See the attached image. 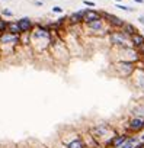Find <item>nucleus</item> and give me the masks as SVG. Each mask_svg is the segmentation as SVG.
<instances>
[{
	"label": "nucleus",
	"instance_id": "obj_1",
	"mask_svg": "<svg viewBox=\"0 0 144 148\" xmlns=\"http://www.w3.org/2000/svg\"><path fill=\"white\" fill-rule=\"evenodd\" d=\"M29 35H31V47L34 48L35 52L38 54L50 52V47H51L54 35L47 25L37 23L35 28L29 32Z\"/></svg>",
	"mask_w": 144,
	"mask_h": 148
},
{
	"label": "nucleus",
	"instance_id": "obj_2",
	"mask_svg": "<svg viewBox=\"0 0 144 148\" xmlns=\"http://www.w3.org/2000/svg\"><path fill=\"white\" fill-rule=\"evenodd\" d=\"M89 132L95 136V139H96L99 144H102V145H105V147H106L108 142L116 135L115 129H114L109 123H106V122H101V123H96V125L90 126Z\"/></svg>",
	"mask_w": 144,
	"mask_h": 148
},
{
	"label": "nucleus",
	"instance_id": "obj_3",
	"mask_svg": "<svg viewBox=\"0 0 144 148\" xmlns=\"http://www.w3.org/2000/svg\"><path fill=\"white\" fill-rule=\"evenodd\" d=\"M112 31V28L106 23V21L102 18L99 21H93L89 23H83V32L92 36H108V34Z\"/></svg>",
	"mask_w": 144,
	"mask_h": 148
},
{
	"label": "nucleus",
	"instance_id": "obj_4",
	"mask_svg": "<svg viewBox=\"0 0 144 148\" xmlns=\"http://www.w3.org/2000/svg\"><path fill=\"white\" fill-rule=\"evenodd\" d=\"M112 54L116 55V57H114V61H131V62H137V64L141 61V55L138 54L137 48H134V47L112 48Z\"/></svg>",
	"mask_w": 144,
	"mask_h": 148
},
{
	"label": "nucleus",
	"instance_id": "obj_5",
	"mask_svg": "<svg viewBox=\"0 0 144 148\" xmlns=\"http://www.w3.org/2000/svg\"><path fill=\"white\" fill-rule=\"evenodd\" d=\"M137 68V62L131 61H112V70L119 79H130Z\"/></svg>",
	"mask_w": 144,
	"mask_h": 148
},
{
	"label": "nucleus",
	"instance_id": "obj_6",
	"mask_svg": "<svg viewBox=\"0 0 144 148\" xmlns=\"http://www.w3.org/2000/svg\"><path fill=\"white\" fill-rule=\"evenodd\" d=\"M108 42L112 48H122V47H132L131 44V39L130 36L122 32L121 29H112L109 34H108Z\"/></svg>",
	"mask_w": 144,
	"mask_h": 148
},
{
	"label": "nucleus",
	"instance_id": "obj_7",
	"mask_svg": "<svg viewBox=\"0 0 144 148\" xmlns=\"http://www.w3.org/2000/svg\"><path fill=\"white\" fill-rule=\"evenodd\" d=\"M130 79L132 82V87L135 90L144 93V65L143 64L141 65H140V62L137 64V68H135L134 74H132Z\"/></svg>",
	"mask_w": 144,
	"mask_h": 148
},
{
	"label": "nucleus",
	"instance_id": "obj_8",
	"mask_svg": "<svg viewBox=\"0 0 144 148\" xmlns=\"http://www.w3.org/2000/svg\"><path fill=\"white\" fill-rule=\"evenodd\" d=\"M21 44V35L16 34H10V32H5L0 34V49L9 47V48H15L16 45Z\"/></svg>",
	"mask_w": 144,
	"mask_h": 148
},
{
	"label": "nucleus",
	"instance_id": "obj_9",
	"mask_svg": "<svg viewBox=\"0 0 144 148\" xmlns=\"http://www.w3.org/2000/svg\"><path fill=\"white\" fill-rule=\"evenodd\" d=\"M102 18L106 21V23H108L112 29H121V28H122V25L125 23V21H124V19H121L119 16L112 15V13L105 12V10H102Z\"/></svg>",
	"mask_w": 144,
	"mask_h": 148
},
{
	"label": "nucleus",
	"instance_id": "obj_10",
	"mask_svg": "<svg viewBox=\"0 0 144 148\" xmlns=\"http://www.w3.org/2000/svg\"><path fill=\"white\" fill-rule=\"evenodd\" d=\"M102 19V10H96L95 8H86L83 9V23H89L93 21Z\"/></svg>",
	"mask_w": 144,
	"mask_h": 148
},
{
	"label": "nucleus",
	"instance_id": "obj_11",
	"mask_svg": "<svg viewBox=\"0 0 144 148\" xmlns=\"http://www.w3.org/2000/svg\"><path fill=\"white\" fill-rule=\"evenodd\" d=\"M144 129V118H138V116H132L128 121V131L130 132H140Z\"/></svg>",
	"mask_w": 144,
	"mask_h": 148
},
{
	"label": "nucleus",
	"instance_id": "obj_12",
	"mask_svg": "<svg viewBox=\"0 0 144 148\" xmlns=\"http://www.w3.org/2000/svg\"><path fill=\"white\" fill-rule=\"evenodd\" d=\"M18 23H19V28H21V34H26V32H31L34 28H35V22L28 18V16H23L21 19H18Z\"/></svg>",
	"mask_w": 144,
	"mask_h": 148
},
{
	"label": "nucleus",
	"instance_id": "obj_13",
	"mask_svg": "<svg viewBox=\"0 0 144 148\" xmlns=\"http://www.w3.org/2000/svg\"><path fill=\"white\" fill-rule=\"evenodd\" d=\"M127 138H128V135L127 134H116L109 142H108V148H121V145L127 141Z\"/></svg>",
	"mask_w": 144,
	"mask_h": 148
},
{
	"label": "nucleus",
	"instance_id": "obj_14",
	"mask_svg": "<svg viewBox=\"0 0 144 148\" xmlns=\"http://www.w3.org/2000/svg\"><path fill=\"white\" fill-rule=\"evenodd\" d=\"M67 23L68 25H83V9L70 13L67 16Z\"/></svg>",
	"mask_w": 144,
	"mask_h": 148
},
{
	"label": "nucleus",
	"instance_id": "obj_15",
	"mask_svg": "<svg viewBox=\"0 0 144 148\" xmlns=\"http://www.w3.org/2000/svg\"><path fill=\"white\" fill-rule=\"evenodd\" d=\"M130 39H131V44H132L134 48H138L140 45L144 44V35H143L140 31L135 32V34H132V35L130 36Z\"/></svg>",
	"mask_w": 144,
	"mask_h": 148
},
{
	"label": "nucleus",
	"instance_id": "obj_16",
	"mask_svg": "<svg viewBox=\"0 0 144 148\" xmlns=\"http://www.w3.org/2000/svg\"><path fill=\"white\" fill-rule=\"evenodd\" d=\"M8 32L21 35V28H19L18 21H9V23H8Z\"/></svg>",
	"mask_w": 144,
	"mask_h": 148
},
{
	"label": "nucleus",
	"instance_id": "obj_17",
	"mask_svg": "<svg viewBox=\"0 0 144 148\" xmlns=\"http://www.w3.org/2000/svg\"><path fill=\"white\" fill-rule=\"evenodd\" d=\"M121 31L122 32H125L128 36H131L132 34H135V32H138V29L132 25V23H130V22H125L124 25H122V28H121Z\"/></svg>",
	"mask_w": 144,
	"mask_h": 148
},
{
	"label": "nucleus",
	"instance_id": "obj_18",
	"mask_svg": "<svg viewBox=\"0 0 144 148\" xmlns=\"http://www.w3.org/2000/svg\"><path fill=\"white\" fill-rule=\"evenodd\" d=\"M138 144V138L137 136H128L127 141L121 145V148H134Z\"/></svg>",
	"mask_w": 144,
	"mask_h": 148
},
{
	"label": "nucleus",
	"instance_id": "obj_19",
	"mask_svg": "<svg viewBox=\"0 0 144 148\" xmlns=\"http://www.w3.org/2000/svg\"><path fill=\"white\" fill-rule=\"evenodd\" d=\"M132 115L134 116H138V118H144V103H138L132 108Z\"/></svg>",
	"mask_w": 144,
	"mask_h": 148
},
{
	"label": "nucleus",
	"instance_id": "obj_20",
	"mask_svg": "<svg viewBox=\"0 0 144 148\" xmlns=\"http://www.w3.org/2000/svg\"><path fill=\"white\" fill-rule=\"evenodd\" d=\"M8 23H9V21H6L2 15H0V34L8 32Z\"/></svg>",
	"mask_w": 144,
	"mask_h": 148
},
{
	"label": "nucleus",
	"instance_id": "obj_21",
	"mask_svg": "<svg viewBox=\"0 0 144 148\" xmlns=\"http://www.w3.org/2000/svg\"><path fill=\"white\" fill-rule=\"evenodd\" d=\"M115 8L116 9H119V10H122V12H134L135 9H132V8H130V6H125V5H122V3H115Z\"/></svg>",
	"mask_w": 144,
	"mask_h": 148
},
{
	"label": "nucleus",
	"instance_id": "obj_22",
	"mask_svg": "<svg viewBox=\"0 0 144 148\" xmlns=\"http://www.w3.org/2000/svg\"><path fill=\"white\" fill-rule=\"evenodd\" d=\"M0 15H2L3 18H12V16H13V12H12L10 9H8V8H5V9L2 10V13H0Z\"/></svg>",
	"mask_w": 144,
	"mask_h": 148
},
{
	"label": "nucleus",
	"instance_id": "obj_23",
	"mask_svg": "<svg viewBox=\"0 0 144 148\" xmlns=\"http://www.w3.org/2000/svg\"><path fill=\"white\" fill-rule=\"evenodd\" d=\"M51 12H52V13H57V15H61V13L64 12V9H63L61 6H52Z\"/></svg>",
	"mask_w": 144,
	"mask_h": 148
},
{
	"label": "nucleus",
	"instance_id": "obj_24",
	"mask_svg": "<svg viewBox=\"0 0 144 148\" xmlns=\"http://www.w3.org/2000/svg\"><path fill=\"white\" fill-rule=\"evenodd\" d=\"M83 5H85L86 8H95V6H96V3L92 2V0H83Z\"/></svg>",
	"mask_w": 144,
	"mask_h": 148
},
{
	"label": "nucleus",
	"instance_id": "obj_25",
	"mask_svg": "<svg viewBox=\"0 0 144 148\" xmlns=\"http://www.w3.org/2000/svg\"><path fill=\"white\" fill-rule=\"evenodd\" d=\"M137 51H138V54L141 55V58H144V44H143V45H140V47L137 48Z\"/></svg>",
	"mask_w": 144,
	"mask_h": 148
},
{
	"label": "nucleus",
	"instance_id": "obj_26",
	"mask_svg": "<svg viewBox=\"0 0 144 148\" xmlns=\"http://www.w3.org/2000/svg\"><path fill=\"white\" fill-rule=\"evenodd\" d=\"M137 21H138L141 25H144V16H143V15H141V16H138V19H137Z\"/></svg>",
	"mask_w": 144,
	"mask_h": 148
},
{
	"label": "nucleus",
	"instance_id": "obj_27",
	"mask_svg": "<svg viewBox=\"0 0 144 148\" xmlns=\"http://www.w3.org/2000/svg\"><path fill=\"white\" fill-rule=\"evenodd\" d=\"M34 3H35V6H42V5H44V3L41 2V0H35Z\"/></svg>",
	"mask_w": 144,
	"mask_h": 148
},
{
	"label": "nucleus",
	"instance_id": "obj_28",
	"mask_svg": "<svg viewBox=\"0 0 144 148\" xmlns=\"http://www.w3.org/2000/svg\"><path fill=\"white\" fill-rule=\"evenodd\" d=\"M132 2H135V3H138V5H143L144 0H132Z\"/></svg>",
	"mask_w": 144,
	"mask_h": 148
},
{
	"label": "nucleus",
	"instance_id": "obj_29",
	"mask_svg": "<svg viewBox=\"0 0 144 148\" xmlns=\"http://www.w3.org/2000/svg\"><path fill=\"white\" fill-rule=\"evenodd\" d=\"M140 141H141V142H144V134H143V135L140 136Z\"/></svg>",
	"mask_w": 144,
	"mask_h": 148
},
{
	"label": "nucleus",
	"instance_id": "obj_30",
	"mask_svg": "<svg viewBox=\"0 0 144 148\" xmlns=\"http://www.w3.org/2000/svg\"><path fill=\"white\" fill-rule=\"evenodd\" d=\"M114 2H115V3H121V2H122V0H114Z\"/></svg>",
	"mask_w": 144,
	"mask_h": 148
},
{
	"label": "nucleus",
	"instance_id": "obj_31",
	"mask_svg": "<svg viewBox=\"0 0 144 148\" xmlns=\"http://www.w3.org/2000/svg\"><path fill=\"white\" fill-rule=\"evenodd\" d=\"M140 62H141V64L144 65V58H141V61H140Z\"/></svg>",
	"mask_w": 144,
	"mask_h": 148
},
{
	"label": "nucleus",
	"instance_id": "obj_32",
	"mask_svg": "<svg viewBox=\"0 0 144 148\" xmlns=\"http://www.w3.org/2000/svg\"><path fill=\"white\" fill-rule=\"evenodd\" d=\"M141 34H143V35H144V29H143V31H141Z\"/></svg>",
	"mask_w": 144,
	"mask_h": 148
},
{
	"label": "nucleus",
	"instance_id": "obj_33",
	"mask_svg": "<svg viewBox=\"0 0 144 148\" xmlns=\"http://www.w3.org/2000/svg\"><path fill=\"white\" fill-rule=\"evenodd\" d=\"M0 2H3V0H0Z\"/></svg>",
	"mask_w": 144,
	"mask_h": 148
}]
</instances>
